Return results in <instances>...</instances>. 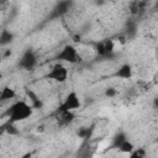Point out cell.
Listing matches in <instances>:
<instances>
[{
    "instance_id": "1",
    "label": "cell",
    "mask_w": 158,
    "mask_h": 158,
    "mask_svg": "<svg viewBox=\"0 0 158 158\" xmlns=\"http://www.w3.org/2000/svg\"><path fill=\"white\" fill-rule=\"evenodd\" d=\"M33 110L35 107L31 105V102H27L25 100H17L12 102L10 109L7 110L9 121L14 123L23 122L33 115Z\"/></svg>"
},
{
    "instance_id": "2",
    "label": "cell",
    "mask_w": 158,
    "mask_h": 158,
    "mask_svg": "<svg viewBox=\"0 0 158 158\" xmlns=\"http://www.w3.org/2000/svg\"><path fill=\"white\" fill-rule=\"evenodd\" d=\"M80 53L78 51V48L70 43L65 44L57 54V60L62 62L64 64H75L78 62H80Z\"/></svg>"
},
{
    "instance_id": "3",
    "label": "cell",
    "mask_w": 158,
    "mask_h": 158,
    "mask_svg": "<svg viewBox=\"0 0 158 158\" xmlns=\"http://www.w3.org/2000/svg\"><path fill=\"white\" fill-rule=\"evenodd\" d=\"M68 77H69V70H68L67 65L58 60L49 68V70L47 73V78L58 84L65 83L68 80Z\"/></svg>"
},
{
    "instance_id": "4",
    "label": "cell",
    "mask_w": 158,
    "mask_h": 158,
    "mask_svg": "<svg viewBox=\"0 0 158 158\" xmlns=\"http://www.w3.org/2000/svg\"><path fill=\"white\" fill-rule=\"evenodd\" d=\"M80 107H81V99H80L79 94H78L75 90H70V91L65 95L63 102L60 104L59 110L75 111V110L80 109Z\"/></svg>"
},
{
    "instance_id": "5",
    "label": "cell",
    "mask_w": 158,
    "mask_h": 158,
    "mask_svg": "<svg viewBox=\"0 0 158 158\" xmlns=\"http://www.w3.org/2000/svg\"><path fill=\"white\" fill-rule=\"evenodd\" d=\"M19 64L23 69H27V70L32 69L37 64V56H36V53L32 49H26L22 53V56H21V58L19 60Z\"/></svg>"
},
{
    "instance_id": "6",
    "label": "cell",
    "mask_w": 158,
    "mask_h": 158,
    "mask_svg": "<svg viewBox=\"0 0 158 158\" xmlns=\"http://www.w3.org/2000/svg\"><path fill=\"white\" fill-rule=\"evenodd\" d=\"M115 41L111 40V38H107V40H104V41H100L96 43V47H95V51L99 56H110L115 52Z\"/></svg>"
},
{
    "instance_id": "7",
    "label": "cell",
    "mask_w": 158,
    "mask_h": 158,
    "mask_svg": "<svg viewBox=\"0 0 158 158\" xmlns=\"http://www.w3.org/2000/svg\"><path fill=\"white\" fill-rule=\"evenodd\" d=\"M115 77H116V78H120V79H122V80H128V79H131V78L133 77V67H132L130 63H123V64H121V65L117 68V70H116V73H115Z\"/></svg>"
},
{
    "instance_id": "8",
    "label": "cell",
    "mask_w": 158,
    "mask_h": 158,
    "mask_svg": "<svg viewBox=\"0 0 158 158\" xmlns=\"http://www.w3.org/2000/svg\"><path fill=\"white\" fill-rule=\"evenodd\" d=\"M75 115H74V111H68V110H59L57 111V115H56V118H57V122L58 125L60 126H67L69 125L73 120H74Z\"/></svg>"
},
{
    "instance_id": "9",
    "label": "cell",
    "mask_w": 158,
    "mask_h": 158,
    "mask_svg": "<svg viewBox=\"0 0 158 158\" xmlns=\"http://www.w3.org/2000/svg\"><path fill=\"white\" fill-rule=\"evenodd\" d=\"M16 96V91L10 88V86H4L1 89V93H0V99L1 101H10L12 99H15Z\"/></svg>"
},
{
    "instance_id": "10",
    "label": "cell",
    "mask_w": 158,
    "mask_h": 158,
    "mask_svg": "<svg viewBox=\"0 0 158 158\" xmlns=\"http://www.w3.org/2000/svg\"><path fill=\"white\" fill-rule=\"evenodd\" d=\"M117 149L121 152V153H125V154H131L136 148H135V144L130 141V139H125V141H122L121 143H120V146L117 147Z\"/></svg>"
},
{
    "instance_id": "11",
    "label": "cell",
    "mask_w": 158,
    "mask_h": 158,
    "mask_svg": "<svg viewBox=\"0 0 158 158\" xmlns=\"http://www.w3.org/2000/svg\"><path fill=\"white\" fill-rule=\"evenodd\" d=\"M12 40H14V33L11 31H9V30H2L1 31V33H0V42H1L2 46L11 43Z\"/></svg>"
},
{
    "instance_id": "12",
    "label": "cell",
    "mask_w": 158,
    "mask_h": 158,
    "mask_svg": "<svg viewBox=\"0 0 158 158\" xmlns=\"http://www.w3.org/2000/svg\"><path fill=\"white\" fill-rule=\"evenodd\" d=\"M27 95H28V98H30V102H31V105H32L35 109H41V107L43 106L42 100H41L33 91L28 90V91H27Z\"/></svg>"
},
{
    "instance_id": "13",
    "label": "cell",
    "mask_w": 158,
    "mask_h": 158,
    "mask_svg": "<svg viewBox=\"0 0 158 158\" xmlns=\"http://www.w3.org/2000/svg\"><path fill=\"white\" fill-rule=\"evenodd\" d=\"M126 138H127V137H126V135H125V133H122V132H121V133H118V135H116V136H115V138H114V143H112V144H114V147H115V148H117V147L120 146V143H121L122 141H125Z\"/></svg>"
},
{
    "instance_id": "14",
    "label": "cell",
    "mask_w": 158,
    "mask_h": 158,
    "mask_svg": "<svg viewBox=\"0 0 158 158\" xmlns=\"http://www.w3.org/2000/svg\"><path fill=\"white\" fill-rule=\"evenodd\" d=\"M15 125H16V123L9 121V125H7L6 128H5L9 135H17V133H19V130H16V126H15Z\"/></svg>"
},
{
    "instance_id": "15",
    "label": "cell",
    "mask_w": 158,
    "mask_h": 158,
    "mask_svg": "<svg viewBox=\"0 0 158 158\" xmlns=\"http://www.w3.org/2000/svg\"><path fill=\"white\" fill-rule=\"evenodd\" d=\"M116 94H117V91H116V89L115 88H106L105 89V96H107V98H115L116 96Z\"/></svg>"
},
{
    "instance_id": "16",
    "label": "cell",
    "mask_w": 158,
    "mask_h": 158,
    "mask_svg": "<svg viewBox=\"0 0 158 158\" xmlns=\"http://www.w3.org/2000/svg\"><path fill=\"white\" fill-rule=\"evenodd\" d=\"M152 105H153V107H154V109H158V96L153 99V102H152Z\"/></svg>"
},
{
    "instance_id": "17",
    "label": "cell",
    "mask_w": 158,
    "mask_h": 158,
    "mask_svg": "<svg viewBox=\"0 0 158 158\" xmlns=\"http://www.w3.org/2000/svg\"><path fill=\"white\" fill-rule=\"evenodd\" d=\"M156 7H157V9H158V0H157V1H156Z\"/></svg>"
},
{
    "instance_id": "18",
    "label": "cell",
    "mask_w": 158,
    "mask_h": 158,
    "mask_svg": "<svg viewBox=\"0 0 158 158\" xmlns=\"http://www.w3.org/2000/svg\"><path fill=\"white\" fill-rule=\"evenodd\" d=\"M157 141H158V138H157Z\"/></svg>"
}]
</instances>
